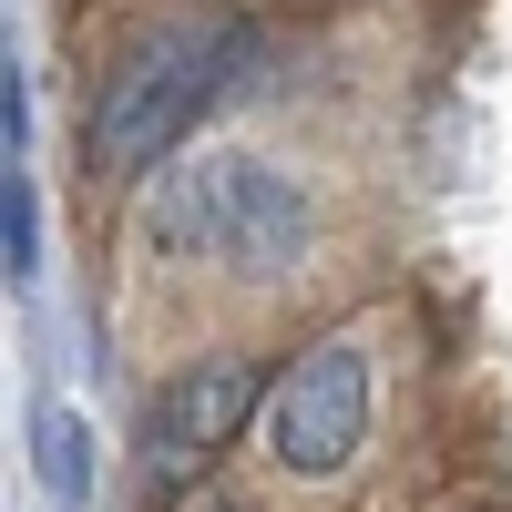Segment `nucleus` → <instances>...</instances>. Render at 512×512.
<instances>
[{
  "mask_svg": "<svg viewBox=\"0 0 512 512\" xmlns=\"http://www.w3.org/2000/svg\"><path fill=\"white\" fill-rule=\"evenodd\" d=\"M31 461H41V482H52V502H93V431H82V410H41Z\"/></svg>",
  "mask_w": 512,
  "mask_h": 512,
  "instance_id": "obj_5",
  "label": "nucleus"
},
{
  "mask_svg": "<svg viewBox=\"0 0 512 512\" xmlns=\"http://www.w3.org/2000/svg\"><path fill=\"white\" fill-rule=\"evenodd\" d=\"M369 441V349L349 328H328L308 338V349L287 359V379L267 390V451H277V472L297 482H338L359 461Z\"/></svg>",
  "mask_w": 512,
  "mask_h": 512,
  "instance_id": "obj_3",
  "label": "nucleus"
},
{
  "mask_svg": "<svg viewBox=\"0 0 512 512\" xmlns=\"http://www.w3.org/2000/svg\"><path fill=\"white\" fill-rule=\"evenodd\" d=\"M246 420H256V359H246V349H205V359H185V369L154 390V410H144V492L175 502L205 461L246 431Z\"/></svg>",
  "mask_w": 512,
  "mask_h": 512,
  "instance_id": "obj_4",
  "label": "nucleus"
},
{
  "mask_svg": "<svg viewBox=\"0 0 512 512\" xmlns=\"http://www.w3.org/2000/svg\"><path fill=\"white\" fill-rule=\"evenodd\" d=\"M144 246L175 267H236V277H297L318 246V205L287 164L246 144H195L144 185Z\"/></svg>",
  "mask_w": 512,
  "mask_h": 512,
  "instance_id": "obj_1",
  "label": "nucleus"
},
{
  "mask_svg": "<svg viewBox=\"0 0 512 512\" xmlns=\"http://www.w3.org/2000/svg\"><path fill=\"white\" fill-rule=\"evenodd\" d=\"M185 512H246V502H185Z\"/></svg>",
  "mask_w": 512,
  "mask_h": 512,
  "instance_id": "obj_7",
  "label": "nucleus"
},
{
  "mask_svg": "<svg viewBox=\"0 0 512 512\" xmlns=\"http://www.w3.org/2000/svg\"><path fill=\"white\" fill-rule=\"evenodd\" d=\"M256 52H267V41H256L246 21H175V31H154L144 52H123L113 82L93 93V123H82L93 175H103V185L154 175V164L185 144V123L216 113L236 82L256 72Z\"/></svg>",
  "mask_w": 512,
  "mask_h": 512,
  "instance_id": "obj_2",
  "label": "nucleus"
},
{
  "mask_svg": "<svg viewBox=\"0 0 512 512\" xmlns=\"http://www.w3.org/2000/svg\"><path fill=\"white\" fill-rule=\"evenodd\" d=\"M0 256H11V277L41 267V216H31V175L11 164V195H0Z\"/></svg>",
  "mask_w": 512,
  "mask_h": 512,
  "instance_id": "obj_6",
  "label": "nucleus"
}]
</instances>
